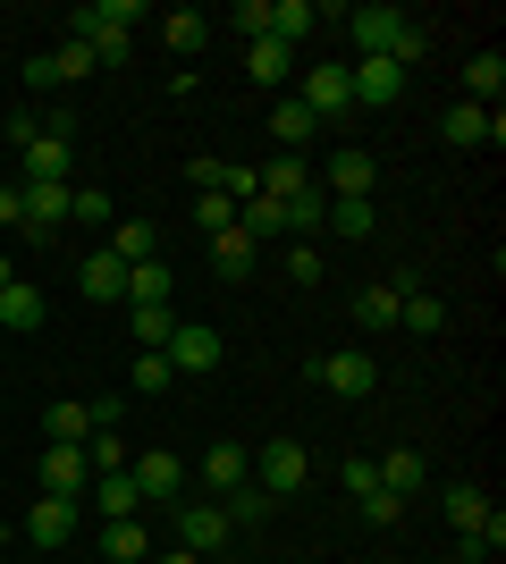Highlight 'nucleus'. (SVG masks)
Masks as SVG:
<instances>
[{
    "label": "nucleus",
    "mask_w": 506,
    "mask_h": 564,
    "mask_svg": "<svg viewBox=\"0 0 506 564\" xmlns=\"http://www.w3.org/2000/svg\"><path fill=\"white\" fill-rule=\"evenodd\" d=\"M288 286H321V253L313 245H288Z\"/></svg>",
    "instance_id": "47"
},
{
    "label": "nucleus",
    "mask_w": 506,
    "mask_h": 564,
    "mask_svg": "<svg viewBox=\"0 0 506 564\" xmlns=\"http://www.w3.org/2000/svg\"><path fill=\"white\" fill-rule=\"evenodd\" d=\"M68 25L76 43H127V25H144V0H85Z\"/></svg>",
    "instance_id": "10"
},
{
    "label": "nucleus",
    "mask_w": 506,
    "mask_h": 564,
    "mask_svg": "<svg viewBox=\"0 0 506 564\" xmlns=\"http://www.w3.org/2000/svg\"><path fill=\"white\" fill-rule=\"evenodd\" d=\"M397 304H406V279H380L355 295V329H397Z\"/></svg>",
    "instance_id": "25"
},
{
    "label": "nucleus",
    "mask_w": 506,
    "mask_h": 564,
    "mask_svg": "<svg viewBox=\"0 0 506 564\" xmlns=\"http://www.w3.org/2000/svg\"><path fill=\"white\" fill-rule=\"evenodd\" d=\"M127 471H136V489L152 497V506H177V489H186V464L169 447H152V455H127Z\"/></svg>",
    "instance_id": "12"
},
{
    "label": "nucleus",
    "mask_w": 506,
    "mask_h": 564,
    "mask_svg": "<svg viewBox=\"0 0 506 564\" xmlns=\"http://www.w3.org/2000/svg\"><path fill=\"white\" fill-rule=\"evenodd\" d=\"M270 135H279V152H304V143L321 135V118L304 110L295 94H279V101H270Z\"/></svg>",
    "instance_id": "21"
},
{
    "label": "nucleus",
    "mask_w": 506,
    "mask_h": 564,
    "mask_svg": "<svg viewBox=\"0 0 506 564\" xmlns=\"http://www.w3.org/2000/svg\"><path fill=\"white\" fill-rule=\"evenodd\" d=\"M18 186H76V135H34L18 152Z\"/></svg>",
    "instance_id": "4"
},
{
    "label": "nucleus",
    "mask_w": 506,
    "mask_h": 564,
    "mask_svg": "<svg viewBox=\"0 0 506 564\" xmlns=\"http://www.w3.org/2000/svg\"><path fill=\"white\" fill-rule=\"evenodd\" d=\"M372 186H380V161H372L363 143H346V152L321 161V194H330V203H372Z\"/></svg>",
    "instance_id": "3"
},
{
    "label": "nucleus",
    "mask_w": 506,
    "mask_h": 564,
    "mask_svg": "<svg viewBox=\"0 0 506 564\" xmlns=\"http://www.w3.org/2000/svg\"><path fill=\"white\" fill-rule=\"evenodd\" d=\"M101 556H110V564H144L152 556V531L136 514H127V522H101Z\"/></svg>",
    "instance_id": "27"
},
{
    "label": "nucleus",
    "mask_w": 506,
    "mask_h": 564,
    "mask_svg": "<svg viewBox=\"0 0 506 564\" xmlns=\"http://www.w3.org/2000/svg\"><path fill=\"white\" fill-rule=\"evenodd\" d=\"M397 329H413V337H439L448 329V304H439L422 279H406V304H397Z\"/></svg>",
    "instance_id": "23"
},
{
    "label": "nucleus",
    "mask_w": 506,
    "mask_h": 564,
    "mask_svg": "<svg viewBox=\"0 0 506 564\" xmlns=\"http://www.w3.org/2000/svg\"><path fill=\"white\" fill-rule=\"evenodd\" d=\"M25 94H60V76H51V51H43V59H25Z\"/></svg>",
    "instance_id": "49"
},
{
    "label": "nucleus",
    "mask_w": 506,
    "mask_h": 564,
    "mask_svg": "<svg viewBox=\"0 0 506 564\" xmlns=\"http://www.w3.org/2000/svg\"><path fill=\"white\" fill-rule=\"evenodd\" d=\"M245 480H254V455L219 438V447L203 455V489H212V497H228V489H245Z\"/></svg>",
    "instance_id": "24"
},
{
    "label": "nucleus",
    "mask_w": 506,
    "mask_h": 564,
    "mask_svg": "<svg viewBox=\"0 0 506 564\" xmlns=\"http://www.w3.org/2000/svg\"><path fill=\"white\" fill-rule=\"evenodd\" d=\"M169 371L186 379V371H219V329L212 321H177V329H169Z\"/></svg>",
    "instance_id": "11"
},
{
    "label": "nucleus",
    "mask_w": 506,
    "mask_h": 564,
    "mask_svg": "<svg viewBox=\"0 0 506 564\" xmlns=\"http://www.w3.org/2000/svg\"><path fill=\"white\" fill-rule=\"evenodd\" d=\"M51 76H60V85H85V76H101V59H94V43H76V34H68V43L51 51Z\"/></svg>",
    "instance_id": "32"
},
{
    "label": "nucleus",
    "mask_w": 506,
    "mask_h": 564,
    "mask_svg": "<svg viewBox=\"0 0 506 564\" xmlns=\"http://www.w3.org/2000/svg\"><path fill=\"white\" fill-rule=\"evenodd\" d=\"M245 76H254V85H288V43H245Z\"/></svg>",
    "instance_id": "31"
},
{
    "label": "nucleus",
    "mask_w": 506,
    "mask_h": 564,
    "mask_svg": "<svg viewBox=\"0 0 506 564\" xmlns=\"http://www.w3.org/2000/svg\"><path fill=\"white\" fill-rule=\"evenodd\" d=\"M34 135H43V110H34V101H18V110H9V143H18V152H25V143H34Z\"/></svg>",
    "instance_id": "48"
},
{
    "label": "nucleus",
    "mask_w": 506,
    "mask_h": 564,
    "mask_svg": "<svg viewBox=\"0 0 506 564\" xmlns=\"http://www.w3.org/2000/svg\"><path fill=\"white\" fill-rule=\"evenodd\" d=\"M9 279H18V270H9V253H0V286H9Z\"/></svg>",
    "instance_id": "53"
},
{
    "label": "nucleus",
    "mask_w": 506,
    "mask_h": 564,
    "mask_svg": "<svg viewBox=\"0 0 506 564\" xmlns=\"http://www.w3.org/2000/svg\"><path fill=\"white\" fill-rule=\"evenodd\" d=\"M43 321H51V304H43V295H34L25 279H9V286H0V329H9V337H34Z\"/></svg>",
    "instance_id": "19"
},
{
    "label": "nucleus",
    "mask_w": 506,
    "mask_h": 564,
    "mask_svg": "<svg viewBox=\"0 0 506 564\" xmlns=\"http://www.w3.org/2000/svg\"><path fill=\"white\" fill-rule=\"evenodd\" d=\"M321 228H330V236H355V245H363V236L380 228V212H372V203H330V219H321Z\"/></svg>",
    "instance_id": "40"
},
{
    "label": "nucleus",
    "mask_w": 506,
    "mask_h": 564,
    "mask_svg": "<svg viewBox=\"0 0 506 564\" xmlns=\"http://www.w3.org/2000/svg\"><path fill=\"white\" fill-rule=\"evenodd\" d=\"M212 34H219V25L203 18V9H169V18H161V43L177 51V59H203V51H212Z\"/></svg>",
    "instance_id": "20"
},
{
    "label": "nucleus",
    "mask_w": 506,
    "mask_h": 564,
    "mask_svg": "<svg viewBox=\"0 0 506 564\" xmlns=\"http://www.w3.org/2000/svg\"><path fill=\"white\" fill-rule=\"evenodd\" d=\"M439 143H456V152H498L506 143V118L498 110H482V101H448V118H439Z\"/></svg>",
    "instance_id": "7"
},
{
    "label": "nucleus",
    "mask_w": 506,
    "mask_h": 564,
    "mask_svg": "<svg viewBox=\"0 0 506 564\" xmlns=\"http://www.w3.org/2000/svg\"><path fill=\"white\" fill-rule=\"evenodd\" d=\"M85 506H94L101 522H127L136 506H144V489H136V471H94V489H85Z\"/></svg>",
    "instance_id": "18"
},
{
    "label": "nucleus",
    "mask_w": 506,
    "mask_h": 564,
    "mask_svg": "<svg viewBox=\"0 0 506 564\" xmlns=\"http://www.w3.org/2000/svg\"><path fill=\"white\" fill-rule=\"evenodd\" d=\"M212 270H219V279H245V270H254V236H245V228H219L212 236Z\"/></svg>",
    "instance_id": "29"
},
{
    "label": "nucleus",
    "mask_w": 506,
    "mask_h": 564,
    "mask_svg": "<svg viewBox=\"0 0 506 564\" xmlns=\"http://www.w3.org/2000/svg\"><path fill=\"white\" fill-rule=\"evenodd\" d=\"M127 321H136V346H152V354H161L169 329H177V312H169V304H127Z\"/></svg>",
    "instance_id": "36"
},
{
    "label": "nucleus",
    "mask_w": 506,
    "mask_h": 564,
    "mask_svg": "<svg viewBox=\"0 0 506 564\" xmlns=\"http://www.w3.org/2000/svg\"><path fill=\"white\" fill-rule=\"evenodd\" d=\"M127 388H136V397H169V388H177V371H169V354H136V371H127Z\"/></svg>",
    "instance_id": "33"
},
{
    "label": "nucleus",
    "mask_w": 506,
    "mask_h": 564,
    "mask_svg": "<svg viewBox=\"0 0 506 564\" xmlns=\"http://www.w3.org/2000/svg\"><path fill=\"white\" fill-rule=\"evenodd\" d=\"M237 228L254 236V245H262V236H288V212H279L270 194H254V203H237Z\"/></svg>",
    "instance_id": "35"
},
{
    "label": "nucleus",
    "mask_w": 506,
    "mask_h": 564,
    "mask_svg": "<svg viewBox=\"0 0 506 564\" xmlns=\"http://www.w3.org/2000/svg\"><path fill=\"white\" fill-rule=\"evenodd\" d=\"M321 18H330V9H313V0H270V43H304Z\"/></svg>",
    "instance_id": "28"
},
{
    "label": "nucleus",
    "mask_w": 506,
    "mask_h": 564,
    "mask_svg": "<svg viewBox=\"0 0 506 564\" xmlns=\"http://www.w3.org/2000/svg\"><path fill=\"white\" fill-rule=\"evenodd\" d=\"M219 169H228V161H186V177H194V194H219Z\"/></svg>",
    "instance_id": "50"
},
{
    "label": "nucleus",
    "mask_w": 506,
    "mask_h": 564,
    "mask_svg": "<svg viewBox=\"0 0 506 564\" xmlns=\"http://www.w3.org/2000/svg\"><path fill=\"white\" fill-rule=\"evenodd\" d=\"M304 186H313V177H304V161H295V152H288V161H270V169H262V194H270V203H295Z\"/></svg>",
    "instance_id": "38"
},
{
    "label": "nucleus",
    "mask_w": 506,
    "mask_h": 564,
    "mask_svg": "<svg viewBox=\"0 0 506 564\" xmlns=\"http://www.w3.org/2000/svg\"><path fill=\"white\" fill-rule=\"evenodd\" d=\"M219 25H228V34H245V43H262V34H270V0H237Z\"/></svg>",
    "instance_id": "42"
},
{
    "label": "nucleus",
    "mask_w": 506,
    "mask_h": 564,
    "mask_svg": "<svg viewBox=\"0 0 506 564\" xmlns=\"http://www.w3.org/2000/svg\"><path fill=\"white\" fill-rule=\"evenodd\" d=\"M0 228H25V194L18 186H0Z\"/></svg>",
    "instance_id": "51"
},
{
    "label": "nucleus",
    "mask_w": 506,
    "mask_h": 564,
    "mask_svg": "<svg viewBox=\"0 0 506 564\" xmlns=\"http://www.w3.org/2000/svg\"><path fill=\"white\" fill-rule=\"evenodd\" d=\"M18 194H25V228H18V236H34V245H43V236L68 228V194H76V186H18Z\"/></svg>",
    "instance_id": "15"
},
{
    "label": "nucleus",
    "mask_w": 506,
    "mask_h": 564,
    "mask_svg": "<svg viewBox=\"0 0 506 564\" xmlns=\"http://www.w3.org/2000/svg\"><path fill=\"white\" fill-rule=\"evenodd\" d=\"M110 219H119V212H110V194H101V186L68 194V228H110Z\"/></svg>",
    "instance_id": "39"
},
{
    "label": "nucleus",
    "mask_w": 506,
    "mask_h": 564,
    "mask_svg": "<svg viewBox=\"0 0 506 564\" xmlns=\"http://www.w3.org/2000/svg\"><path fill=\"white\" fill-rule=\"evenodd\" d=\"M161 564H203V556H194V547H161Z\"/></svg>",
    "instance_id": "52"
},
{
    "label": "nucleus",
    "mask_w": 506,
    "mask_h": 564,
    "mask_svg": "<svg viewBox=\"0 0 506 564\" xmlns=\"http://www.w3.org/2000/svg\"><path fill=\"white\" fill-rule=\"evenodd\" d=\"M219 506H228V522H237V531H254V522H270V506H279V497L245 480V489H228V497H219Z\"/></svg>",
    "instance_id": "34"
},
{
    "label": "nucleus",
    "mask_w": 506,
    "mask_h": 564,
    "mask_svg": "<svg viewBox=\"0 0 506 564\" xmlns=\"http://www.w3.org/2000/svg\"><path fill=\"white\" fill-rule=\"evenodd\" d=\"M177 286H169V261H136L127 270V304H169Z\"/></svg>",
    "instance_id": "30"
},
{
    "label": "nucleus",
    "mask_w": 506,
    "mask_h": 564,
    "mask_svg": "<svg viewBox=\"0 0 506 564\" xmlns=\"http://www.w3.org/2000/svg\"><path fill=\"white\" fill-rule=\"evenodd\" d=\"M279 212H288V228H321V219H330V194H321V186H304L295 203H279Z\"/></svg>",
    "instance_id": "44"
},
{
    "label": "nucleus",
    "mask_w": 506,
    "mask_h": 564,
    "mask_svg": "<svg viewBox=\"0 0 506 564\" xmlns=\"http://www.w3.org/2000/svg\"><path fill=\"white\" fill-rule=\"evenodd\" d=\"M85 438H94V404L51 397V404H43V447H85Z\"/></svg>",
    "instance_id": "16"
},
{
    "label": "nucleus",
    "mask_w": 506,
    "mask_h": 564,
    "mask_svg": "<svg viewBox=\"0 0 506 564\" xmlns=\"http://www.w3.org/2000/svg\"><path fill=\"white\" fill-rule=\"evenodd\" d=\"M346 25H355V59H397L406 76L431 59V34H422L406 9H380V0H363V9H346Z\"/></svg>",
    "instance_id": "1"
},
{
    "label": "nucleus",
    "mask_w": 506,
    "mask_h": 564,
    "mask_svg": "<svg viewBox=\"0 0 506 564\" xmlns=\"http://www.w3.org/2000/svg\"><path fill=\"white\" fill-rule=\"evenodd\" d=\"M101 253H119L127 270H136V261H161V228H152V219H110V245H101Z\"/></svg>",
    "instance_id": "22"
},
{
    "label": "nucleus",
    "mask_w": 506,
    "mask_h": 564,
    "mask_svg": "<svg viewBox=\"0 0 506 564\" xmlns=\"http://www.w3.org/2000/svg\"><path fill=\"white\" fill-rule=\"evenodd\" d=\"M295 101L330 127L337 110H355V85H346V59H321V68H304V85H295Z\"/></svg>",
    "instance_id": "9"
},
{
    "label": "nucleus",
    "mask_w": 506,
    "mask_h": 564,
    "mask_svg": "<svg viewBox=\"0 0 506 564\" xmlns=\"http://www.w3.org/2000/svg\"><path fill=\"white\" fill-rule=\"evenodd\" d=\"M355 514L372 522V531H388V522L406 514V497H388V489H372V497H355Z\"/></svg>",
    "instance_id": "45"
},
{
    "label": "nucleus",
    "mask_w": 506,
    "mask_h": 564,
    "mask_svg": "<svg viewBox=\"0 0 506 564\" xmlns=\"http://www.w3.org/2000/svg\"><path fill=\"white\" fill-rule=\"evenodd\" d=\"M346 85H355L363 110H388V101L406 94V68H397V59H355V68H346Z\"/></svg>",
    "instance_id": "14"
},
{
    "label": "nucleus",
    "mask_w": 506,
    "mask_h": 564,
    "mask_svg": "<svg viewBox=\"0 0 506 564\" xmlns=\"http://www.w3.org/2000/svg\"><path fill=\"white\" fill-rule=\"evenodd\" d=\"M380 489H388V497H413V489H422V455H413V447L380 455Z\"/></svg>",
    "instance_id": "37"
},
{
    "label": "nucleus",
    "mask_w": 506,
    "mask_h": 564,
    "mask_svg": "<svg viewBox=\"0 0 506 564\" xmlns=\"http://www.w3.org/2000/svg\"><path fill=\"white\" fill-rule=\"evenodd\" d=\"M380 489V455H346V497H372Z\"/></svg>",
    "instance_id": "46"
},
{
    "label": "nucleus",
    "mask_w": 506,
    "mask_h": 564,
    "mask_svg": "<svg viewBox=\"0 0 506 564\" xmlns=\"http://www.w3.org/2000/svg\"><path fill=\"white\" fill-rule=\"evenodd\" d=\"M85 489H94L85 447H43V497H76V506H85Z\"/></svg>",
    "instance_id": "13"
},
{
    "label": "nucleus",
    "mask_w": 506,
    "mask_h": 564,
    "mask_svg": "<svg viewBox=\"0 0 506 564\" xmlns=\"http://www.w3.org/2000/svg\"><path fill=\"white\" fill-rule=\"evenodd\" d=\"M313 480V455L295 447V438H270L262 455H254V489H270V497H295Z\"/></svg>",
    "instance_id": "8"
},
{
    "label": "nucleus",
    "mask_w": 506,
    "mask_h": 564,
    "mask_svg": "<svg viewBox=\"0 0 506 564\" xmlns=\"http://www.w3.org/2000/svg\"><path fill=\"white\" fill-rule=\"evenodd\" d=\"M448 522H456V531H482V522H489V497L456 480V489H448Z\"/></svg>",
    "instance_id": "41"
},
{
    "label": "nucleus",
    "mask_w": 506,
    "mask_h": 564,
    "mask_svg": "<svg viewBox=\"0 0 506 564\" xmlns=\"http://www.w3.org/2000/svg\"><path fill=\"white\" fill-rule=\"evenodd\" d=\"M498 94H506V59H498V51H473V59H464V101L498 110Z\"/></svg>",
    "instance_id": "26"
},
{
    "label": "nucleus",
    "mask_w": 506,
    "mask_h": 564,
    "mask_svg": "<svg viewBox=\"0 0 506 564\" xmlns=\"http://www.w3.org/2000/svg\"><path fill=\"white\" fill-rule=\"evenodd\" d=\"M237 540V522H228V506H212V497H177V547H194V556L212 564L219 547Z\"/></svg>",
    "instance_id": "2"
},
{
    "label": "nucleus",
    "mask_w": 506,
    "mask_h": 564,
    "mask_svg": "<svg viewBox=\"0 0 506 564\" xmlns=\"http://www.w3.org/2000/svg\"><path fill=\"white\" fill-rule=\"evenodd\" d=\"M313 379H321V388H330V397L363 404V397H372V388H380V362H372V354H363V346H346V354H321V362H313Z\"/></svg>",
    "instance_id": "6"
},
{
    "label": "nucleus",
    "mask_w": 506,
    "mask_h": 564,
    "mask_svg": "<svg viewBox=\"0 0 506 564\" xmlns=\"http://www.w3.org/2000/svg\"><path fill=\"white\" fill-rule=\"evenodd\" d=\"M18 531H25V547H68L76 531H85V506H76V497H34Z\"/></svg>",
    "instance_id": "5"
},
{
    "label": "nucleus",
    "mask_w": 506,
    "mask_h": 564,
    "mask_svg": "<svg viewBox=\"0 0 506 564\" xmlns=\"http://www.w3.org/2000/svg\"><path fill=\"white\" fill-rule=\"evenodd\" d=\"M76 286H85V304H127V261L119 253H85L76 261Z\"/></svg>",
    "instance_id": "17"
},
{
    "label": "nucleus",
    "mask_w": 506,
    "mask_h": 564,
    "mask_svg": "<svg viewBox=\"0 0 506 564\" xmlns=\"http://www.w3.org/2000/svg\"><path fill=\"white\" fill-rule=\"evenodd\" d=\"M194 228H203V236L237 228V203H228V194H194Z\"/></svg>",
    "instance_id": "43"
}]
</instances>
